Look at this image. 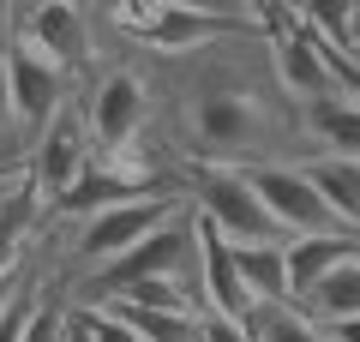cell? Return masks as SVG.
<instances>
[{
    "label": "cell",
    "instance_id": "3",
    "mask_svg": "<svg viewBox=\"0 0 360 342\" xmlns=\"http://www.w3.org/2000/svg\"><path fill=\"white\" fill-rule=\"evenodd\" d=\"M6 72H13V108H18V132H25V144L37 151V139L60 120L66 108L78 102V78L66 72V66H54L49 54H37L30 42H13L6 49Z\"/></svg>",
    "mask_w": 360,
    "mask_h": 342
},
{
    "label": "cell",
    "instance_id": "19",
    "mask_svg": "<svg viewBox=\"0 0 360 342\" xmlns=\"http://www.w3.org/2000/svg\"><path fill=\"white\" fill-rule=\"evenodd\" d=\"M72 312H78V324H84L90 342H144L139 330H132L120 312H108V306H72Z\"/></svg>",
    "mask_w": 360,
    "mask_h": 342
},
{
    "label": "cell",
    "instance_id": "2",
    "mask_svg": "<svg viewBox=\"0 0 360 342\" xmlns=\"http://www.w3.org/2000/svg\"><path fill=\"white\" fill-rule=\"evenodd\" d=\"M174 186L222 241H234V246L288 241L283 228H276V216H270V204L258 198V186H252L246 168H174Z\"/></svg>",
    "mask_w": 360,
    "mask_h": 342
},
{
    "label": "cell",
    "instance_id": "9",
    "mask_svg": "<svg viewBox=\"0 0 360 342\" xmlns=\"http://www.w3.org/2000/svg\"><path fill=\"white\" fill-rule=\"evenodd\" d=\"M300 127H307L312 163H319V156H348V163H360V102L348 96V90L300 102Z\"/></svg>",
    "mask_w": 360,
    "mask_h": 342
},
{
    "label": "cell",
    "instance_id": "17",
    "mask_svg": "<svg viewBox=\"0 0 360 342\" xmlns=\"http://www.w3.org/2000/svg\"><path fill=\"white\" fill-rule=\"evenodd\" d=\"M162 6H180V13H198V18H217V25H264L258 0H162ZM270 30V25H264Z\"/></svg>",
    "mask_w": 360,
    "mask_h": 342
},
{
    "label": "cell",
    "instance_id": "25",
    "mask_svg": "<svg viewBox=\"0 0 360 342\" xmlns=\"http://www.w3.org/2000/svg\"><path fill=\"white\" fill-rule=\"evenodd\" d=\"M0 175H25V163H18V156H6V151H0Z\"/></svg>",
    "mask_w": 360,
    "mask_h": 342
},
{
    "label": "cell",
    "instance_id": "16",
    "mask_svg": "<svg viewBox=\"0 0 360 342\" xmlns=\"http://www.w3.org/2000/svg\"><path fill=\"white\" fill-rule=\"evenodd\" d=\"M288 6H295V18H300L307 30H319L324 42L342 49V37H348V6H354V0H288Z\"/></svg>",
    "mask_w": 360,
    "mask_h": 342
},
{
    "label": "cell",
    "instance_id": "6",
    "mask_svg": "<svg viewBox=\"0 0 360 342\" xmlns=\"http://www.w3.org/2000/svg\"><path fill=\"white\" fill-rule=\"evenodd\" d=\"M270 61H276V78H283V90L295 102H312V96L342 90V84H336V61H342V49L324 42L319 30H307L300 18L270 37Z\"/></svg>",
    "mask_w": 360,
    "mask_h": 342
},
{
    "label": "cell",
    "instance_id": "21",
    "mask_svg": "<svg viewBox=\"0 0 360 342\" xmlns=\"http://www.w3.org/2000/svg\"><path fill=\"white\" fill-rule=\"evenodd\" d=\"M18 25H25V0H0V54L18 42Z\"/></svg>",
    "mask_w": 360,
    "mask_h": 342
},
{
    "label": "cell",
    "instance_id": "23",
    "mask_svg": "<svg viewBox=\"0 0 360 342\" xmlns=\"http://www.w3.org/2000/svg\"><path fill=\"white\" fill-rule=\"evenodd\" d=\"M342 54H348V61L360 66V0L348 6V37H342Z\"/></svg>",
    "mask_w": 360,
    "mask_h": 342
},
{
    "label": "cell",
    "instance_id": "11",
    "mask_svg": "<svg viewBox=\"0 0 360 342\" xmlns=\"http://www.w3.org/2000/svg\"><path fill=\"white\" fill-rule=\"evenodd\" d=\"M348 258H360V234H307V241H288V282H295V300L319 277H330L336 265H348Z\"/></svg>",
    "mask_w": 360,
    "mask_h": 342
},
{
    "label": "cell",
    "instance_id": "13",
    "mask_svg": "<svg viewBox=\"0 0 360 342\" xmlns=\"http://www.w3.org/2000/svg\"><path fill=\"white\" fill-rule=\"evenodd\" d=\"M307 175L319 180V192L336 210V222H342L348 234H360V163H348V156H319V163H307Z\"/></svg>",
    "mask_w": 360,
    "mask_h": 342
},
{
    "label": "cell",
    "instance_id": "5",
    "mask_svg": "<svg viewBox=\"0 0 360 342\" xmlns=\"http://www.w3.org/2000/svg\"><path fill=\"white\" fill-rule=\"evenodd\" d=\"M90 0H25V25L18 42H30L37 54H49L54 66L84 84L90 78V49H96V30H90Z\"/></svg>",
    "mask_w": 360,
    "mask_h": 342
},
{
    "label": "cell",
    "instance_id": "7",
    "mask_svg": "<svg viewBox=\"0 0 360 342\" xmlns=\"http://www.w3.org/2000/svg\"><path fill=\"white\" fill-rule=\"evenodd\" d=\"M90 151H96V144H90L84 108L72 102V108H66L60 120H54V127L37 139V151H30V180L42 186V198H49V204H54V198H60V192L90 168Z\"/></svg>",
    "mask_w": 360,
    "mask_h": 342
},
{
    "label": "cell",
    "instance_id": "1",
    "mask_svg": "<svg viewBox=\"0 0 360 342\" xmlns=\"http://www.w3.org/2000/svg\"><path fill=\"white\" fill-rule=\"evenodd\" d=\"M156 96V163L174 168H270L312 163L300 102L270 61V30H229L180 54H144Z\"/></svg>",
    "mask_w": 360,
    "mask_h": 342
},
{
    "label": "cell",
    "instance_id": "20",
    "mask_svg": "<svg viewBox=\"0 0 360 342\" xmlns=\"http://www.w3.org/2000/svg\"><path fill=\"white\" fill-rule=\"evenodd\" d=\"M30 282H37V265H30V270H0V318L13 312V300L30 289Z\"/></svg>",
    "mask_w": 360,
    "mask_h": 342
},
{
    "label": "cell",
    "instance_id": "4",
    "mask_svg": "<svg viewBox=\"0 0 360 342\" xmlns=\"http://www.w3.org/2000/svg\"><path fill=\"white\" fill-rule=\"evenodd\" d=\"M258 186V198L270 204V216H276V228H283L288 241H307V234H348L342 222H336V210L324 204L319 180L307 175V163H270V168H246Z\"/></svg>",
    "mask_w": 360,
    "mask_h": 342
},
{
    "label": "cell",
    "instance_id": "24",
    "mask_svg": "<svg viewBox=\"0 0 360 342\" xmlns=\"http://www.w3.org/2000/svg\"><path fill=\"white\" fill-rule=\"evenodd\" d=\"M25 175H30V168H25ZM25 175H0V204H6V198L18 192V180H25Z\"/></svg>",
    "mask_w": 360,
    "mask_h": 342
},
{
    "label": "cell",
    "instance_id": "12",
    "mask_svg": "<svg viewBox=\"0 0 360 342\" xmlns=\"http://www.w3.org/2000/svg\"><path fill=\"white\" fill-rule=\"evenodd\" d=\"M295 306H300V312H312L319 324H342V318H360V258H348V265H336L330 277H319Z\"/></svg>",
    "mask_w": 360,
    "mask_h": 342
},
{
    "label": "cell",
    "instance_id": "15",
    "mask_svg": "<svg viewBox=\"0 0 360 342\" xmlns=\"http://www.w3.org/2000/svg\"><path fill=\"white\" fill-rule=\"evenodd\" d=\"M246 324H252L258 342H336L330 324H319V318L300 312V306H258Z\"/></svg>",
    "mask_w": 360,
    "mask_h": 342
},
{
    "label": "cell",
    "instance_id": "14",
    "mask_svg": "<svg viewBox=\"0 0 360 342\" xmlns=\"http://www.w3.org/2000/svg\"><path fill=\"white\" fill-rule=\"evenodd\" d=\"M108 312H120L144 342H205L198 312H156V306H127V300H108Z\"/></svg>",
    "mask_w": 360,
    "mask_h": 342
},
{
    "label": "cell",
    "instance_id": "8",
    "mask_svg": "<svg viewBox=\"0 0 360 342\" xmlns=\"http://www.w3.org/2000/svg\"><path fill=\"white\" fill-rule=\"evenodd\" d=\"M198 282H205V318H240V324L252 318V294L234 270V241H222L205 216H198Z\"/></svg>",
    "mask_w": 360,
    "mask_h": 342
},
{
    "label": "cell",
    "instance_id": "18",
    "mask_svg": "<svg viewBox=\"0 0 360 342\" xmlns=\"http://www.w3.org/2000/svg\"><path fill=\"white\" fill-rule=\"evenodd\" d=\"M0 151L18 156V163L30 168V144H25V132H18V108H13V72H6V54H0Z\"/></svg>",
    "mask_w": 360,
    "mask_h": 342
},
{
    "label": "cell",
    "instance_id": "10",
    "mask_svg": "<svg viewBox=\"0 0 360 342\" xmlns=\"http://www.w3.org/2000/svg\"><path fill=\"white\" fill-rule=\"evenodd\" d=\"M234 270L240 289L258 306H295V282H288V241H264V246H234Z\"/></svg>",
    "mask_w": 360,
    "mask_h": 342
},
{
    "label": "cell",
    "instance_id": "22",
    "mask_svg": "<svg viewBox=\"0 0 360 342\" xmlns=\"http://www.w3.org/2000/svg\"><path fill=\"white\" fill-rule=\"evenodd\" d=\"M258 13H264L270 37H276V30H283V25H295V6H288V0H258Z\"/></svg>",
    "mask_w": 360,
    "mask_h": 342
}]
</instances>
